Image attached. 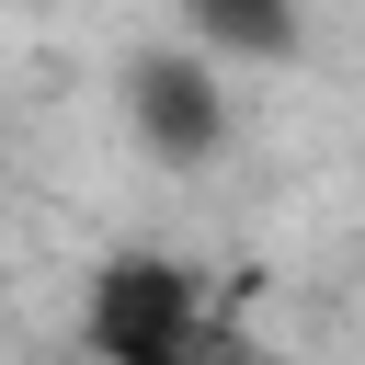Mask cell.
Listing matches in <instances>:
<instances>
[{
	"label": "cell",
	"instance_id": "3",
	"mask_svg": "<svg viewBox=\"0 0 365 365\" xmlns=\"http://www.w3.org/2000/svg\"><path fill=\"white\" fill-rule=\"evenodd\" d=\"M182 46H205V57H297V11H251V0H194Z\"/></svg>",
	"mask_w": 365,
	"mask_h": 365
},
{
	"label": "cell",
	"instance_id": "1",
	"mask_svg": "<svg viewBox=\"0 0 365 365\" xmlns=\"http://www.w3.org/2000/svg\"><path fill=\"white\" fill-rule=\"evenodd\" d=\"M80 331H91L103 365H194V354H205V285H194V262H171V251H114V262L91 274Z\"/></svg>",
	"mask_w": 365,
	"mask_h": 365
},
{
	"label": "cell",
	"instance_id": "2",
	"mask_svg": "<svg viewBox=\"0 0 365 365\" xmlns=\"http://www.w3.org/2000/svg\"><path fill=\"white\" fill-rule=\"evenodd\" d=\"M125 125H137V148L160 171H205L228 148V80H217V57L205 46H148L125 68Z\"/></svg>",
	"mask_w": 365,
	"mask_h": 365
}]
</instances>
